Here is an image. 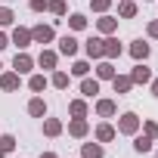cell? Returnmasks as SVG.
Returning <instances> with one entry per match:
<instances>
[{
	"label": "cell",
	"mask_w": 158,
	"mask_h": 158,
	"mask_svg": "<svg viewBox=\"0 0 158 158\" xmlns=\"http://www.w3.org/2000/svg\"><path fill=\"white\" fill-rule=\"evenodd\" d=\"M118 130H121V133H136V130H139V118H136L133 112L121 115V121H118Z\"/></svg>",
	"instance_id": "6da1fadb"
},
{
	"label": "cell",
	"mask_w": 158,
	"mask_h": 158,
	"mask_svg": "<svg viewBox=\"0 0 158 158\" xmlns=\"http://www.w3.org/2000/svg\"><path fill=\"white\" fill-rule=\"evenodd\" d=\"M53 34H56V31H53L50 25H37V28H31V40H37V44H50Z\"/></svg>",
	"instance_id": "7a4b0ae2"
},
{
	"label": "cell",
	"mask_w": 158,
	"mask_h": 158,
	"mask_svg": "<svg viewBox=\"0 0 158 158\" xmlns=\"http://www.w3.org/2000/svg\"><path fill=\"white\" fill-rule=\"evenodd\" d=\"M31 56H25V53H16V59H13V68H16V74H25V71H31Z\"/></svg>",
	"instance_id": "3957f363"
},
{
	"label": "cell",
	"mask_w": 158,
	"mask_h": 158,
	"mask_svg": "<svg viewBox=\"0 0 158 158\" xmlns=\"http://www.w3.org/2000/svg\"><path fill=\"white\" fill-rule=\"evenodd\" d=\"M59 53H62V56H74V53H77V40H74L71 34H65V37L59 40Z\"/></svg>",
	"instance_id": "277c9868"
},
{
	"label": "cell",
	"mask_w": 158,
	"mask_h": 158,
	"mask_svg": "<svg viewBox=\"0 0 158 158\" xmlns=\"http://www.w3.org/2000/svg\"><path fill=\"white\" fill-rule=\"evenodd\" d=\"M130 81H133V84H149V81H152V71H149L146 65H136L133 74H130Z\"/></svg>",
	"instance_id": "5b68a950"
},
{
	"label": "cell",
	"mask_w": 158,
	"mask_h": 158,
	"mask_svg": "<svg viewBox=\"0 0 158 158\" xmlns=\"http://www.w3.org/2000/svg\"><path fill=\"white\" fill-rule=\"evenodd\" d=\"M13 44L25 50V47L31 44V31H28V28H16V31H13Z\"/></svg>",
	"instance_id": "8992f818"
},
{
	"label": "cell",
	"mask_w": 158,
	"mask_h": 158,
	"mask_svg": "<svg viewBox=\"0 0 158 158\" xmlns=\"http://www.w3.org/2000/svg\"><path fill=\"white\" fill-rule=\"evenodd\" d=\"M102 56H109V59H115V56H121V44H118L115 37H109V40H102Z\"/></svg>",
	"instance_id": "52a82bcc"
},
{
	"label": "cell",
	"mask_w": 158,
	"mask_h": 158,
	"mask_svg": "<svg viewBox=\"0 0 158 158\" xmlns=\"http://www.w3.org/2000/svg\"><path fill=\"white\" fill-rule=\"evenodd\" d=\"M149 50H152V47H149L146 40H133V44H130V56H133V59H146Z\"/></svg>",
	"instance_id": "ba28073f"
},
{
	"label": "cell",
	"mask_w": 158,
	"mask_h": 158,
	"mask_svg": "<svg viewBox=\"0 0 158 158\" xmlns=\"http://www.w3.org/2000/svg\"><path fill=\"white\" fill-rule=\"evenodd\" d=\"M81 93H84V96H96V93H99V81L84 77V81H81Z\"/></svg>",
	"instance_id": "9c48e42d"
},
{
	"label": "cell",
	"mask_w": 158,
	"mask_h": 158,
	"mask_svg": "<svg viewBox=\"0 0 158 158\" xmlns=\"http://www.w3.org/2000/svg\"><path fill=\"white\" fill-rule=\"evenodd\" d=\"M87 56H93V59L102 56V40H99V37H90V40H87Z\"/></svg>",
	"instance_id": "30bf717a"
},
{
	"label": "cell",
	"mask_w": 158,
	"mask_h": 158,
	"mask_svg": "<svg viewBox=\"0 0 158 158\" xmlns=\"http://www.w3.org/2000/svg\"><path fill=\"white\" fill-rule=\"evenodd\" d=\"M96 112H99L102 118H112V115H115V102H112V99H99V102H96Z\"/></svg>",
	"instance_id": "8fae6325"
},
{
	"label": "cell",
	"mask_w": 158,
	"mask_h": 158,
	"mask_svg": "<svg viewBox=\"0 0 158 158\" xmlns=\"http://www.w3.org/2000/svg\"><path fill=\"white\" fill-rule=\"evenodd\" d=\"M44 133H47V136H59V133H62V124H59L56 118H47V121H44Z\"/></svg>",
	"instance_id": "7c38bea8"
},
{
	"label": "cell",
	"mask_w": 158,
	"mask_h": 158,
	"mask_svg": "<svg viewBox=\"0 0 158 158\" xmlns=\"http://www.w3.org/2000/svg\"><path fill=\"white\" fill-rule=\"evenodd\" d=\"M112 136H115V127H112V124H99V127H96V139H99V143H109Z\"/></svg>",
	"instance_id": "4fadbf2b"
},
{
	"label": "cell",
	"mask_w": 158,
	"mask_h": 158,
	"mask_svg": "<svg viewBox=\"0 0 158 158\" xmlns=\"http://www.w3.org/2000/svg\"><path fill=\"white\" fill-rule=\"evenodd\" d=\"M0 87H3V90H16V87H19V74H16V71L3 74V77H0Z\"/></svg>",
	"instance_id": "5bb4252c"
},
{
	"label": "cell",
	"mask_w": 158,
	"mask_h": 158,
	"mask_svg": "<svg viewBox=\"0 0 158 158\" xmlns=\"http://www.w3.org/2000/svg\"><path fill=\"white\" fill-rule=\"evenodd\" d=\"M68 133H71V136H84V133H87V121H84V118H74L71 127H68Z\"/></svg>",
	"instance_id": "9a60e30c"
},
{
	"label": "cell",
	"mask_w": 158,
	"mask_h": 158,
	"mask_svg": "<svg viewBox=\"0 0 158 158\" xmlns=\"http://www.w3.org/2000/svg\"><path fill=\"white\" fill-rule=\"evenodd\" d=\"M28 112H31L34 118H44V115H47V106H44V99H31V102H28Z\"/></svg>",
	"instance_id": "2e32d148"
},
{
	"label": "cell",
	"mask_w": 158,
	"mask_h": 158,
	"mask_svg": "<svg viewBox=\"0 0 158 158\" xmlns=\"http://www.w3.org/2000/svg\"><path fill=\"white\" fill-rule=\"evenodd\" d=\"M112 81H115V93H127V90L133 87V81H130V77H118V74H115Z\"/></svg>",
	"instance_id": "e0dca14e"
},
{
	"label": "cell",
	"mask_w": 158,
	"mask_h": 158,
	"mask_svg": "<svg viewBox=\"0 0 158 158\" xmlns=\"http://www.w3.org/2000/svg\"><path fill=\"white\" fill-rule=\"evenodd\" d=\"M96 74L102 77V81H109V77H115V65H112V62H99V68H96Z\"/></svg>",
	"instance_id": "ac0fdd59"
},
{
	"label": "cell",
	"mask_w": 158,
	"mask_h": 158,
	"mask_svg": "<svg viewBox=\"0 0 158 158\" xmlns=\"http://www.w3.org/2000/svg\"><path fill=\"white\" fill-rule=\"evenodd\" d=\"M115 28H118V22H115L112 16H102V19H99V31H102V34H112Z\"/></svg>",
	"instance_id": "d6986e66"
},
{
	"label": "cell",
	"mask_w": 158,
	"mask_h": 158,
	"mask_svg": "<svg viewBox=\"0 0 158 158\" xmlns=\"http://www.w3.org/2000/svg\"><path fill=\"white\" fill-rule=\"evenodd\" d=\"M84 158H102V146L99 143H87L84 146Z\"/></svg>",
	"instance_id": "ffe728a7"
},
{
	"label": "cell",
	"mask_w": 158,
	"mask_h": 158,
	"mask_svg": "<svg viewBox=\"0 0 158 158\" xmlns=\"http://www.w3.org/2000/svg\"><path fill=\"white\" fill-rule=\"evenodd\" d=\"M44 68H56V53H50V50H44L40 53V59H37Z\"/></svg>",
	"instance_id": "44dd1931"
},
{
	"label": "cell",
	"mask_w": 158,
	"mask_h": 158,
	"mask_svg": "<svg viewBox=\"0 0 158 158\" xmlns=\"http://www.w3.org/2000/svg\"><path fill=\"white\" fill-rule=\"evenodd\" d=\"M133 149H136V152H149V149H152V136H136V139H133Z\"/></svg>",
	"instance_id": "7402d4cb"
},
{
	"label": "cell",
	"mask_w": 158,
	"mask_h": 158,
	"mask_svg": "<svg viewBox=\"0 0 158 158\" xmlns=\"http://www.w3.org/2000/svg\"><path fill=\"white\" fill-rule=\"evenodd\" d=\"M68 109H71V115H74V118H84V115H87V106H84L81 99H74V102H71Z\"/></svg>",
	"instance_id": "603a6c76"
},
{
	"label": "cell",
	"mask_w": 158,
	"mask_h": 158,
	"mask_svg": "<svg viewBox=\"0 0 158 158\" xmlns=\"http://www.w3.org/2000/svg\"><path fill=\"white\" fill-rule=\"evenodd\" d=\"M53 87H59V90L68 87V74H65V71H56V74H53Z\"/></svg>",
	"instance_id": "cb8c5ba5"
},
{
	"label": "cell",
	"mask_w": 158,
	"mask_h": 158,
	"mask_svg": "<svg viewBox=\"0 0 158 158\" xmlns=\"http://www.w3.org/2000/svg\"><path fill=\"white\" fill-rule=\"evenodd\" d=\"M68 25H71V28H74V31H81V28H84V25H87V19H84V16H81V13H74V16H71V19H68Z\"/></svg>",
	"instance_id": "d4e9b609"
},
{
	"label": "cell",
	"mask_w": 158,
	"mask_h": 158,
	"mask_svg": "<svg viewBox=\"0 0 158 158\" xmlns=\"http://www.w3.org/2000/svg\"><path fill=\"white\" fill-rule=\"evenodd\" d=\"M71 71H74V74H77V77H84V74H87V71H90V65H87V62H84V59H77V62H74V65H71Z\"/></svg>",
	"instance_id": "484cf974"
},
{
	"label": "cell",
	"mask_w": 158,
	"mask_h": 158,
	"mask_svg": "<svg viewBox=\"0 0 158 158\" xmlns=\"http://www.w3.org/2000/svg\"><path fill=\"white\" fill-rule=\"evenodd\" d=\"M44 87H47V77H44V74H34V77H31V90H34V93H40Z\"/></svg>",
	"instance_id": "4316f807"
},
{
	"label": "cell",
	"mask_w": 158,
	"mask_h": 158,
	"mask_svg": "<svg viewBox=\"0 0 158 158\" xmlns=\"http://www.w3.org/2000/svg\"><path fill=\"white\" fill-rule=\"evenodd\" d=\"M16 16H13V10H6V6H0V25H10Z\"/></svg>",
	"instance_id": "83f0119b"
},
{
	"label": "cell",
	"mask_w": 158,
	"mask_h": 158,
	"mask_svg": "<svg viewBox=\"0 0 158 158\" xmlns=\"http://www.w3.org/2000/svg\"><path fill=\"white\" fill-rule=\"evenodd\" d=\"M47 6H50V10L56 13V16H65V3H62V0H50Z\"/></svg>",
	"instance_id": "f1b7e54d"
},
{
	"label": "cell",
	"mask_w": 158,
	"mask_h": 158,
	"mask_svg": "<svg viewBox=\"0 0 158 158\" xmlns=\"http://www.w3.org/2000/svg\"><path fill=\"white\" fill-rule=\"evenodd\" d=\"M13 146H16L13 136H0V149H3V152H13Z\"/></svg>",
	"instance_id": "f546056e"
},
{
	"label": "cell",
	"mask_w": 158,
	"mask_h": 158,
	"mask_svg": "<svg viewBox=\"0 0 158 158\" xmlns=\"http://www.w3.org/2000/svg\"><path fill=\"white\" fill-rule=\"evenodd\" d=\"M133 13H136V6L130 3V0H124V6H121V16H124V19H130Z\"/></svg>",
	"instance_id": "4dcf8cb0"
},
{
	"label": "cell",
	"mask_w": 158,
	"mask_h": 158,
	"mask_svg": "<svg viewBox=\"0 0 158 158\" xmlns=\"http://www.w3.org/2000/svg\"><path fill=\"white\" fill-rule=\"evenodd\" d=\"M143 127H146V136H152V139L158 136V124H155V121H146Z\"/></svg>",
	"instance_id": "1f68e13d"
},
{
	"label": "cell",
	"mask_w": 158,
	"mask_h": 158,
	"mask_svg": "<svg viewBox=\"0 0 158 158\" xmlns=\"http://www.w3.org/2000/svg\"><path fill=\"white\" fill-rule=\"evenodd\" d=\"M109 3H112V0H93V10H96V13H106Z\"/></svg>",
	"instance_id": "d6a6232c"
},
{
	"label": "cell",
	"mask_w": 158,
	"mask_h": 158,
	"mask_svg": "<svg viewBox=\"0 0 158 158\" xmlns=\"http://www.w3.org/2000/svg\"><path fill=\"white\" fill-rule=\"evenodd\" d=\"M31 10H34V13H40V10H47V0H31Z\"/></svg>",
	"instance_id": "836d02e7"
},
{
	"label": "cell",
	"mask_w": 158,
	"mask_h": 158,
	"mask_svg": "<svg viewBox=\"0 0 158 158\" xmlns=\"http://www.w3.org/2000/svg\"><path fill=\"white\" fill-rule=\"evenodd\" d=\"M149 37H158V22H152V25H149Z\"/></svg>",
	"instance_id": "e575fe53"
},
{
	"label": "cell",
	"mask_w": 158,
	"mask_h": 158,
	"mask_svg": "<svg viewBox=\"0 0 158 158\" xmlns=\"http://www.w3.org/2000/svg\"><path fill=\"white\" fill-rule=\"evenodd\" d=\"M6 47V34H0V50H3Z\"/></svg>",
	"instance_id": "d590c367"
},
{
	"label": "cell",
	"mask_w": 158,
	"mask_h": 158,
	"mask_svg": "<svg viewBox=\"0 0 158 158\" xmlns=\"http://www.w3.org/2000/svg\"><path fill=\"white\" fill-rule=\"evenodd\" d=\"M152 93H155V96H158V81H152Z\"/></svg>",
	"instance_id": "8d00e7d4"
},
{
	"label": "cell",
	"mask_w": 158,
	"mask_h": 158,
	"mask_svg": "<svg viewBox=\"0 0 158 158\" xmlns=\"http://www.w3.org/2000/svg\"><path fill=\"white\" fill-rule=\"evenodd\" d=\"M40 158H56V155H53V152H44V155H40Z\"/></svg>",
	"instance_id": "74e56055"
},
{
	"label": "cell",
	"mask_w": 158,
	"mask_h": 158,
	"mask_svg": "<svg viewBox=\"0 0 158 158\" xmlns=\"http://www.w3.org/2000/svg\"><path fill=\"white\" fill-rule=\"evenodd\" d=\"M0 158H3V149H0Z\"/></svg>",
	"instance_id": "f35d334b"
},
{
	"label": "cell",
	"mask_w": 158,
	"mask_h": 158,
	"mask_svg": "<svg viewBox=\"0 0 158 158\" xmlns=\"http://www.w3.org/2000/svg\"><path fill=\"white\" fill-rule=\"evenodd\" d=\"M0 68H3V65H0Z\"/></svg>",
	"instance_id": "ab89813d"
}]
</instances>
